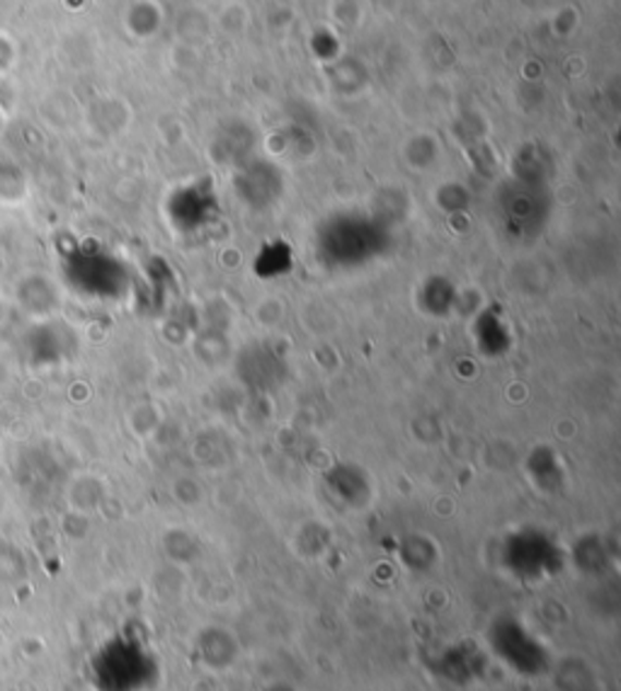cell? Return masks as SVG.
<instances>
[{
    "label": "cell",
    "instance_id": "1",
    "mask_svg": "<svg viewBox=\"0 0 621 691\" xmlns=\"http://www.w3.org/2000/svg\"><path fill=\"white\" fill-rule=\"evenodd\" d=\"M5 313H8V304L0 299V323H3V318H5Z\"/></svg>",
    "mask_w": 621,
    "mask_h": 691
}]
</instances>
